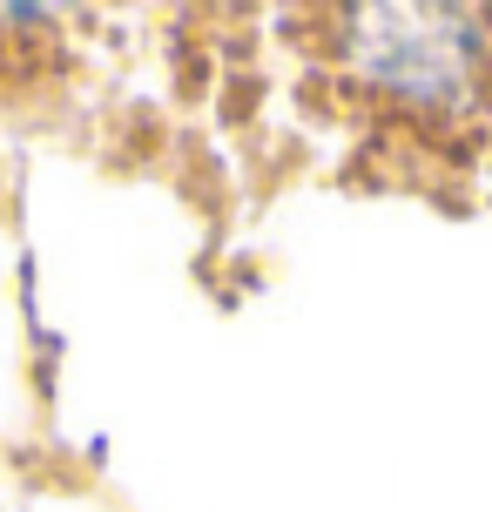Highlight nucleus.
Listing matches in <instances>:
<instances>
[{
  "instance_id": "obj_1",
  "label": "nucleus",
  "mask_w": 492,
  "mask_h": 512,
  "mask_svg": "<svg viewBox=\"0 0 492 512\" xmlns=\"http://www.w3.org/2000/svg\"><path fill=\"white\" fill-rule=\"evenodd\" d=\"M459 7H358L351 14V61L371 88L412 102H466L479 81V34Z\"/></svg>"
}]
</instances>
